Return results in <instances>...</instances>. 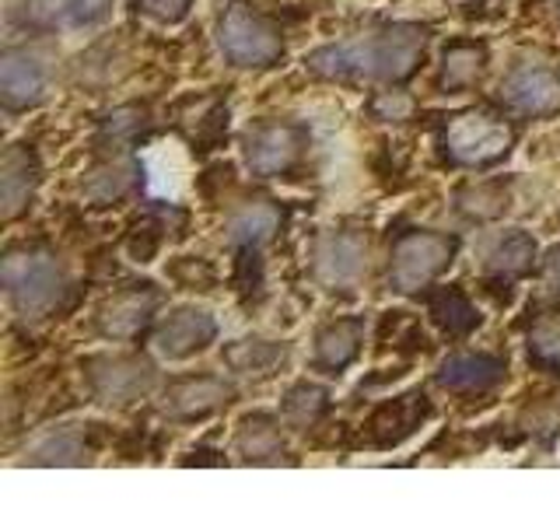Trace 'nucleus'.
I'll list each match as a JSON object with an SVG mask.
<instances>
[{
	"label": "nucleus",
	"mask_w": 560,
	"mask_h": 525,
	"mask_svg": "<svg viewBox=\"0 0 560 525\" xmlns=\"http://www.w3.org/2000/svg\"><path fill=\"white\" fill-rule=\"evenodd\" d=\"M298 151H302V137L288 122H259L242 137V158L256 175H277L291 168Z\"/></svg>",
	"instance_id": "obj_9"
},
{
	"label": "nucleus",
	"mask_w": 560,
	"mask_h": 525,
	"mask_svg": "<svg viewBox=\"0 0 560 525\" xmlns=\"http://www.w3.org/2000/svg\"><path fill=\"white\" fill-rule=\"evenodd\" d=\"M46 63L28 49H8L0 57V95L8 109H32L46 98Z\"/></svg>",
	"instance_id": "obj_11"
},
{
	"label": "nucleus",
	"mask_w": 560,
	"mask_h": 525,
	"mask_svg": "<svg viewBox=\"0 0 560 525\" xmlns=\"http://www.w3.org/2000/svg\"><path fill=\"white\" fill-rule=\"evenodd\" d=\"M144 175L154 197L175 200V197H183V189L189 183V158L175 140H162V144H154L144 154Z\"/></svg>",
	"instance_id": "obj_15"
},
{
	"label": "nucleus",
	"mask_w": 560,
	"mask_h": 525,
	"mask_svg": "<svg viewBox=\"0 0 560 525\" xmlns=\"http://www.w3.org/2000/svg\"><path fill=\"white\" fill-rule=\"evenodd\" d=\"M291 347L277 343V340H262V337H245L224 347V364L232 372L245 375V378H267L273 372L288 364Z\"/></svg>",
	"instance_id": "obj_17"
},
{
	"label": "nucleus",
	"mask_w": 560,
	"mask_h": 525,
	"mask_svg": "<svg viewBox=\"0 0 560 525\" xmlns=\"http://www.w3.org/2000/svg\"><path fill=\"white\" fill-rule=\"evenodd\" d=\"M326 389L323 385H308V382H298L288 389L284 402H280V417L288 420L294 431H302L308 424H315V417L326 410Z\"/></svg>",
	"instance_id": "obj_23"
},
{
	"label": "nucleus",
	"mask_w": 560,
	"mask_h": 525,
	"mask_svg": "<svg viewBox=\"0 0 560 525\" xmlns=\"http://www.w3.org/2000/svg\"><path fill=\"white\" fill-rule=\"evenodd\" d=\"M459 207L472 218H498L504 210V192L498 186L466 189V192H459Z\"/></svg>",
	"instance_id": "obj_27"
},
{
	"label": "nucleus",
	"mask_w": 560,
	"mask_h": 525,
	"mask_svg": "<svg viewBox=\"0 0 560 525\" xmlns=\"http://www.w3.org/2000/svg\"><path fill=\"white\" fill-rule=\"evenodd\" d=\"M130 186V168L116 165V168H102L92 172V179L84 183V197H92L95 203H109L116 197H122V189Z\"/></svg>",
	"instance_id": "obj_26"
},
{
	"label": "nucleus",
	"mask_w": 560,
	"mask_h": 525,
	"mask_svg": "<svg viewBox=\"0 0 560 525\" xmlns=\"http://www.w3.org/2000/svg\"><path fill=\"white\" fill-rule=\"evenodd\" d=\"M35 186H39V162L25 144H11L4 162H0V203L4 218H18L28 207Z\"/></svg>",
	"instance_id": "obj_14"
},
{
	"label": "nucleus",
	"mask_w": 560,
	"mask_h": 525,
	"mask_svg": "<svg viewBox=\"0 0 560 525\" xmlns=\"http://www.w3.org/2000/svg\"><path fill=\"white\" fill-rule=\"evenodd\" d=\"M154 308V294L151 291H127L116 294L113 302H105L98 312V329L102 337L109 340H127L148 323V315Z\"/></svg>",
	"instance_id": "obj_18"
},
{
	"label": "nucleus",
	"mask_w": 560,
	"mask_h": 525,
	"mask_svg": "<svg viewBox=\"0 0 560 525\" xmlns=\"http://www.w3.org/2000/svg\"><path fill=\"white\" fill-rule=\"evenodd\" d=\"M88 389L102 407H130L154 389V368L127 354L92 358L88 361Z\"/></svg>",
	"instance_id": "obj_5"
},
{
	"label": "nucleus",
	"mask_w": 560,
	"mask_h": 525,
	"mask_svg": "<svg viewBox=\"0 0 560 525\" xmlns=\"http://www.w3.org/2000/svg\"><path fill=\"white\" fill-rule=\"evenodd\" d=\"M25 455L35 466H81L88 463V445L78 428H57L52 434L39 438Z\"/></svg>",
	"instance_id": "obj_21"
},
{
	"label": "nucleus",
	"mask_w": 560,
	"mask_h": 525,
	"mask_svg": "<svg viewBox=\"0 0 560 525\" xmlns=\"http://www.w3.org/2000/svg\"><path fill=\"white\" fill-rule=\"evenodd\" d=\"M504 378V361L490 354H455L438 368V382L452 393H487Z\"/></svg>",
	"instance_id": "obj_16"
},
{
	"label": "nucleus",
	"mask_w": 560,
	"mask_h": 525,
	"mask_svg": "<svg viewBox=\"0 0 560 525\" xmlns=\"http://www.w3.org/2000/svg\"><path fill=\"white\" fill-rule=\"evenodd\" d=\"M529 350L547 364H560V323H539L529 332Z\"/></svg>",
	"instance_id": "obj_29"
},
{
	"label": "nucleus",
	"mask_w": 560,
	"mask_h": 525,
	"mask_svg": "<svg viewBox=\"0 0 560 525\" xmlns=\"http://www.w3.org/2000/svg\"><path fill=\"white\" fill-rule=\"evenodd\" d=\"M547 280H550V288H553V294H560V249L550 256V262H547Z\"/></svg>",
	"instance_id": "obj_31"
},
{
	"label": "nucleus",
	"mask_w": 560,
	"mask_h": 525,
	"mask_svg": "<svg viewBox=\"0 0 560 525\" xmlns=\"http://www.w3.org/2000/svg\"><path fill=\"white\" fill-rule=\"evenodd\" d=\"M235 396V389L224 378L214 375H200V378H183L175 382L168 396H165V413L175 420H197L207 417L221 407H228Z\"/></svg>",
	"instance_id": "obj_12"
},
{
	"label": "nucleus",
	"mask_w": 560,
	"mask_h": 525,
	"mask_svg": "<svg viewBox=\"0 0 560 525\" xmlns=\"http://www.w3.org/2000/svg\"><path fill=\"white\" fill-rule=\"evenodd\" d=\"M498 95L522 116H547L560 109V78L547 63H522L501 81Z\"/></svg>",
	"instance_id": "obj_8"
},
{
	"label": "nucleus",
	"mask_w": 560,
	"mask_h": 525,
	"mask_svg": "<svg viewBox=\"0 0 560 525\" xmlns=\"http://www.w3.org/2000/svg\"><path fill=\"white\" fill-rule=\"evenodd\" d=\"M361 337H364V323L361 319H340L326 326L319 337H315V368H323V372H340L350 361L358 358L361 350Z\"/></svg>",
	"instance_id": "obj_19"
},
{
	"label": "nucleus",
	"mask_w": 560,
	"mask_h": 525,
	"mask_svg": "<svg viewBox=\"0 0 560 525\" xmlns=\"http://www.w3.org/2000/svg\"><path fill=\"white\" fill-rule=\"evenodd\" d=\"M557 11H560V0H557Z\"/></svg>",
	"instance_id": "obj_32"
},
{
	"label": "nucleus",
	"mask_w": 560,
	"mask_h": 525,
	"mask_svg": "<svg viewBox=\"0 0 560 525\" xmlns=\"http://www.w3.org/2000/svg\"><path fill=\"white\" fill-rule=\"evenodd\" d=\"M235 455L242 463H280V455H284L280 428L267 413L245 417L235 431Z\"/></svg>",
	"instance_id": "obj_20"
},
{
	"label": "nucleus",
	"mask_w": 560,
	"mask_h": 525,
	"mask_svg": "<svg viewBox=\"0 0 560 525\" xmlns=\"http://www.w3.org/2000/svg\"><path fill=\"white\" fill-rule=\"evenodd\" d=\"M214 340H218L214 312H207L200 305H183V308H175L162 326H158L154 350L165 361H189L192 354H203Z\"/></svg>",
	"instance_id": "obj_7"
},
{
	"label": "nucleus",
	"mask_w": 560,
	"mask_h": 525,
	"mask_svg": "<svg viewBox=\"0 0 560 525\" xmlns=\"http://www.w3.org/2000/svg\"><path fill=\"white\" fill-rule=\"evenodd\" d=\"M192 0H137V11L158 25H179L189 14Z\"/></svg>",
	"instance_id": "obj_28"
},
{
	"label": "nucleus",
	"mask_w": 560,
	"mask_h": 525,
	"mask_svg": "<svg viewBox=\"0 0 560 525\" xmlns=\"http://www.w3.org/2000/svg\"><path fill=\"white\" fill-rule=\"evenodd\" d=\"M218 46L224 52V60L235 67H270L280 60V52H284L277 25L267 22V18L253 11L249 4H242V0H235V4L224 11L218 25Z\"/></svg>",
	"instance_id": "obj_3"
},
{
	"label": "nucleus",
	"mask_w": 560,
	"mask_h": 525,
	"mask_svg": "<svg viewBox=\"0 0 560 525\" xmlns=\"http://www.w3.org/2000/svg\"><path fill=\"white\" fill-rule=\"evenodd\" d=\"M368 267V245L354 232H332L315 249V277L326 288H350L364 277Z\"/></svg>",
	"instance_id": "obj_10"
},
{
	"label": "nucleus",
	"mask_w": 560,
	"mask_h": 525,
	"mask_svg": "<svg viewBox=\"0 0 560 525\" xmlns=\"http://www.w3.org/2000/svg\"><path fill=\"white\" fill-rule=\"evenodd\" d=\"M455 256V238L442 232H410L396 242L393 267H389V288L399 294L420 291L442 273Z\"/></svg>",
	"instance_id": "obj_4"
},
{
	"label": "nucleus",
	"mask_w": 560,
	"mask_h": 525,
	"mask_svg": "<svg viewBox=\"0 0 560 525\" xmlns=\"http://www.w3.org/2000/svg\"><path fill=\"white\" fill-rule=\"evenodd\" d=\"M477 259L490 273L515 277L525 273L536 259V238L522 228H504V232H490L477 242Z\"/></svg>",
	"instance_id": "obj_13"
},
{
	"label": "nucleus",
	"mask_w": 560,
	"mask_h": 525,
	"mask_svg": "<svg viewBox=\"0 0 560 525\" xmlns=\"http://www.w3.org/2000/svg\"><path fill=\"white\" fill-rule=\"evenodd\" d=\"M273 232H277V210L270 203L245 207L232 218V224H228V238H232L235 245H245V249L262 245Z\"/></svg>",
	"instance_id": "obj_22"
},
{
	"label": "nucleus",
	"mask_w": 560,
	"mask_h": 525,
	"mask_svg": "<svg viewBox=\"0 0 560 525\" xmlns=\"http://www.w3.org/2000/svg\"><path fill=\"white\" fill-rule=\"evenodd\" d=\"M445 148L459 165H469V168L490 165V162H498V158H504L508 148H512V130L490 116L463 113L448 122Z\"/></svg>",
	"instance_id": "obj_6"
},
{
	"label": "nucleus",
	"mask_w": 560,
	"mask_h": 525,
	"mask_svg": "<svg viewBox=\"0 0 560 525\" xmlns=\"http://www.w3.org/2000/svg\"><path fill=\"white\" fill-rule=\"evenodd\" d=\"M483 67V52L477 46H452L442 60V81L448 88H466L477 81Z\"/></svg>",
	"instance_id": "obj_25"
},
{
	"label": "nucleus",
	"mask_w": 560,
	"mask_h": 525,
	"mask_svg": "<svg viewBox=\"0 0 560 525\" xmlns=\"http://www.w3.org/2000/svg\"><path fill=\"white\" fill-rule=\"evenodd\" d=\"M52 11L67 28H95L113 14L116 0H52Z\"/></svg>",
	"instance_id": "obj_24"
},
{
	"label": "nucleus",
	"mask_w": 560,
	"mask_h": 525,
	"mask_svg": "<svg viewBox=\"0 0 560 525\" xmlns=\"http://www.w3.org/2000/svg\"><path fill=\"white\" fill-rule=\"evenodd\" d=\"M428 32L410 22L385 25L358 39L319 46L305 57V67L332 81H402L420 63Z\"/></svg>",
	"instance_id": "obj_1"
},
{
	"label": "nucleus",
	"mask_w": 560,
	"mask_h": 525,
	"mask_svg": "<svg viewBox=\"0 0 560 525\" xmlns=\"http://www.w3.org/2000/svg\"><path fill=\"white\" fill-rule=\"evenodd\" d=\"M0 280H4V294L11 308L22 319H43L46 312L60 305L67 291V273L52 256L46 253H8L4 267H0Z\"/></svg>",
	"instance_id": "obj_2"
},
{
	"label": "nucleus",
	"mask_w": 560,
	"mask_h": 525,
	"mask_svg": "<svg viewBox=\"0 0 560 525\" xmlns=\"http://www.w3.org/2000/svg\"><path fill=\"white\" fill-rule=\"evenodd\" d=\"M375 113H378V119H407L410 98H402L399 92H385L375 98Z\"/></svg>",
	"instance_id": "obj_30"
}]
</instances>
